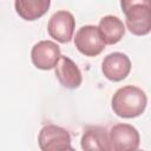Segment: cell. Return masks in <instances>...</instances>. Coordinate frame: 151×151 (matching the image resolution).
Wrapping results in <instances>:
<instances>
[{
	"instance_id": "cell-11",
	"label": "cell",
	"mask_w": 151,
	"mask_h": 151,
	"mask_svg": "<svg viewBox=\"0 0 151 151\" xmlns=\"http://www.w3.org/2000/svg\"><path fill=\"white\" fill-rule=\"evenodd\" d=\"M51 6V0H14L17 14L26 20L34 21L47 13Z\"/></svg>"
},
{
	"instance_id": "cell-9",
	"label": "cell",
	"mask_w": 151,
	"mask_h": 151,
	"mask_svg": "<svg viewBox=\"0 0 151 151\" xmlns=\"http://www.w3.org/2000/svg\"><path fill=\"white\" fill-rule=\"evenodd\" d=\"M54 73L61 86L74 90L81 85L83 76L76 63L66 55H61L54 66Z\"/></svg>"
},
{
	"instance_id": "cell-13",
	"label": "cell",
	"mask_w": 151,
	"mask_h": 151,
	"mask_svg": "<svg viewBox=\"0 0 151 151\" xmlns=\"http://www.w3.org/2000/svg\"><path fill=\"white\" fill-rule=\"evenodd\" d=\"M137 5H149L151 6V0H120V7L123 13L126 12L129 8L137 6Z\"/></svg>"
},
{
	"instance_id": "cell-5",
	"label": "cell",
	"mask_w": 151,
	"mask_h": 151,
	"mask_svg": "<svg viewBox=\"0 0 151 151\" xmlns=\"http://www.w3.org/2000/svg\"><path fill=\"white\" fill-rule=\"evenodd\" d=\"M76 28V19L68 11H58L48 20L47 32L51 38L58 42L66 44L73 38Z\"/></svg>"
},
{
	"instance_id": "cell-12",
	"label": "cell",
	"mask_w": 151,
	"mask_h": 151,
	"mask_svg": "<svg viewBox=\"0 0 151 151\" xmlns=\"http://www.w3.org/2000/svg\"><path fill=\"white\" fill-rule=\"evenodd\" d=\"M83 150L86 151H110L107 131L100 126L86 129L80 139Z\"/></svg>"
},
{
	"instance_id": "cell-4",
	"label": "cell",
	"mask_w": 151,
	"mask_h": 151,
	"mask_svg": "<svg viewBox=\"0 0 151 151\" xmlns=\"http://www.w3.org/2000/svg\"><path fill=\"white\" fill-rule=\"evenodd\" d=\"M74 45L77 50L86 57H96L100 54L105 48V42L98 31V27L93 25L81 26L74 37Z\"/></svg>"
},
{
	"instance_id": "cell-6",
	"label": "cell",
	"mask_w": 151,
	"mask_h": 151,
	"mask_svg": "<svg viewBox=\"0 0 151 151\" xmlns=\"http://www.w3.org/2000/svg\"><path fill=\"white\" fill-rule=\"evenodd\" d=\"M61 57L60 47L51 40H41L37 42L31 51L33 65L39 70H52Z\"/></svg>"
},
{
	"instance_id": "cell-2",
	"label": "cell",
	"mask_w": 151,
	"mask_h": 151,
	"mask_svg": "<svg viewBox=\"0 0 151 151\" xmlns=\"http://www.w3.org/2000/svg\"><path fill=\"white\" fill-rule=\"evenodd\" d=\"M110 151H134L139 147L138 130L130 124H116L107 132Z\"/></svg>"
},
{
	"instance_id": "cell-8",
	"label": "cell",
	"mask_w": 151,
	"mask_h": 151,
	"mask_svg": "<svg viewBox=\"0 0 151 151\" xmlns=\"http://www.w3.org/2000/svg\"><path fill=\"white\" fill-rule=\"evenodd\" d=\"M131 71L130 58L122 52H112L107 54L101 63V72L106 79L111 81L124 80Z\"/></svg>"
},
{
	"instance_id": "cell-10",
	"label": "cell",
	"mask_w": 151,
	"mask_h": 151,
	"mask_svg": "<svg viewBox=\"0 0 151 151\" xmlns=\"http://www.w3.org/2000/svg\"><path fill=\"white\" fill-rule=\"evenodd\" d=\"M98 31L105 45H114L122 40L125 34L123 21L116 15H105L100 19Z\"/></svg>"
},
{
	"instance_id": "cell-1",
	"label": "cell",
	"mask_w": 151,
	"mask_h": 151,
	"mask_svg": "<svg viewBox=\"0 0 151 151\" xmlns=\"http://www.w3.org/2000/svg\"><path fill=\"white\" fill-rule=\"evenodd\" d=\"M113 112L120 118L139 117L146 109L147 97L145 92L133 85H127L118 88L111 100Z\"/></svg>"
},
{
	"instance_id": "cell-7",
	"label": "cell",
	"mask_w": 151,
	"mask_h": 151,
	"mask_svg": "<svg viewBox=\"0 0 151 151\" xmlns=\"http://www.w3.org/2000/svg\"><path fill=\"white\" fill-rule=\"evenodd\" d=\"M127 29L134 35H146L151 31V6L137 5L124 12Z\"/></svg>"
},
{
	"instance_id": "cell-3",
	"label": "cell",
	"mask_w": 151,
	"mask_h": 151,
	"mask_svg": "<svg viewBox=\"0 0 151 151\" xmlns=\"http://www.w3.org/2000/svg\"><path fill=\"white\" fill-rule=\"evenodd\" d=\"M39 147L42 151H64L73 150L71 145V134L64 127L47 124L38 136Z\"/></svg>"
}]
</instances>
